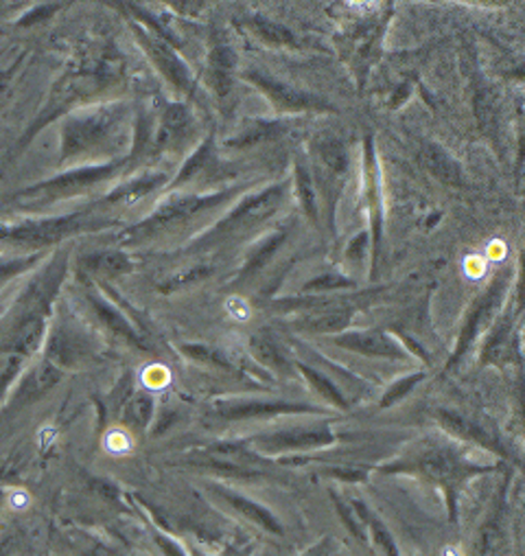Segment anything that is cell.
Masks as SVG:
<instances>
[{
  "mask_svg": "<svg viewBox=\"0 0 525 556\" xmlns=\"http://www.w3.org/2000/svg\"><path fill=\"white\" fill-rule=\"evenodd\" d=\"M21 265L18 263H8V265H0V286H3L8 278L18 269Z\"/></svg>",
  "mask_w": 525,
  "mask_h": 556,
  "instance_id": "cell-1",
  "label": "cell"
},
{
  "mask_svg": "<svg viewBox=\"0 0 525 556\" xmlns=\"http://www.w3.org/2000/svg\"><path fill=\"white\" fill-rule=\"evenodd\" d=\"M5 79H8V75H0V90L5 88Z\"/></svg>",
  "mask_w": 525,
  "mask_h": 556,
  "instance_id": "cell-2",
  "label": "cell"
}]
</instances>
